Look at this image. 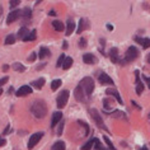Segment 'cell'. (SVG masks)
Returning a JSON list of instances; mask_svg holds the SVG:
<instances>
[{"instance_id": "1", "label": "cell", "mask_w": 150, "mask_h": 150, "mask_svg": "<svg viewBox=\"0 0 150 150\" xmlns=\"http://www.w3.org/2000/svg\"><path fill=\"white\" fill-rule=\"evenodd\" d=\"M31 112L36 118H43L47 115V106L42 99H37L32 103L31 106Z\"/></svg>"}, {"instance_id": "2", "label": "cell", "mask_w": 150, "mask_h": 150, "mask_svg": "<svg viewBox=\"0 0 150 150\" xmlns=\"http://www.w3.org/2000/svg\"><path fill=\"white\" fill-rule=\"evenodd\" d=\"M78 85H79V88L83 91L85 97L89 99V97H91L93 91H94V80H93L91 76H85L84 79H81V81Z\"/></svg>"}, {"instance_id": "3", "label": "cell", "mask_w": 150, "mask_h": 150, "mask_svg": "<svg viewBox=\"0 0 150 150\" xmlns=\"http://www.w3.org/2000/svg\"><path fill=\"white\" fill-rule=\"evenodd\" d=\"M139 56V50L135 46H130L127 48L126 54H125V60H121L120 64H126V62H131L134 60H136Z\"/></svg>"}, {"instance_id": "4", "label": "cell", "mask_w": 150, "mask_h": 150, "mask_svg": "<svg viewBox=\"0 0 150 150\" xmlns=\"http://www.w3.org/2000/svg\"><path fill=\"white\" fill-rule=\"evenodd\" d=\"M89 115H91L92 118L94 120V122L97 123V126L100 127V129H103V130H106V131H108L106 123L103 122V120H102V117H100V115H99L98 111L94 110V108H91V110H89Z\"/></svg>"}, {"instance_id": "5", "label": "cell", "mask_w": 150, "mask_h": 150, "mask_svg": "<svg viewBox=\"0 0 150 150\" xmlns=\"http://www.w3.org/2000/svg\"><path fill=\"white\" fill-rule=\"evenodd\" d=\"M69 96H70L69 91H62V92L57 96V99H56V102H57V107L60 108V110L66 106L67 100H69Z\"/></svg>"}, {"instance_id": "6", "label": "cell", "mask_w": 150, "mask_h": 150, "mask_svg": "<svg viewBox=\"0 0 150 150\" xmlns=\"http://www.w3.org/2000/svg\"><path fill=\"white\" fill-rule=\"evenodd\" d=\"M43 136V132H36V134H33L31 137H29V141H28V149L31 150L33 149L35 146L37 145V142H38L41 139H42Z\"/></svg>"}, {"instance_id": "7", "label": "cell", "mask_w": 150, "mask_h": 150, "mask_svg": "<svg viewBox=\"0 0 150 150\" xmlns=\"http://www.w3.org/2000/svg\"><path fill=\"white\" fill-rule=\"evenodd\" d=\"M22 16V10H12L9 14H8V18H6V23L8 24H12L13 22H16L18 18Z\"/></svg>"}, {"instance_id": "8", "label": "cell", "mask_w": 150, "mask_h": 150, "mask_svg": "<svg viewBox=\"0 0 150 150\" xmlns=\"http://www.w3.org/2000/svg\"><path fill=\"white\" fill-rule=\"evenodd\" d=\"M74 96H75V99L78 100V102H83L85 103L88 100V98L85 97V94L83 93V91L79 88V85H78L76 88H75V91H74Z\"/></svg>"}, {"instance_id": "9", "label": "cell", "mask_w": 150, "mask_h": 150, "mask_svg": "<svg viewBox=\"0 0 150 150\" xmlns=\"http://www.w3.org/2000/svg\"><path fill=\"white\" fill-rule=\"evenodd\" d=\"M98 80L102 85H113L115 84L113 80L111 79V76H108L106 73H100V75L98 76Z\"/></svg>"}, {"instance_id": "10", "label": "cell", "mask_w": 150, "mask_h": 150, "mask_svg": "<svg viewBox=\"0 0 150 150\" xmlns=\"http://www.w3.org/2000/svg\"><path fill=\"white\" fill-rule=\"evenodd\" d=\"M106 94H108V96H111V97H113V98L117 100V102L121 104H123V100H122V98H121V96L118 94V92L116 91V89H113V88H108V89H106Z\"/></svg>"}, {"instance_id": "11", "label": "cell", "mask_w": 150, "mask_h": 150, "mask_svg": "<svg viewBox=\"0 0 150 150\" xmlns=\"http://www.w3.org/2000/svg\"><path fill=\"white\" fill-rule=\"evenodd\" d=\"M32 93V88L29 87V85H23V87H21L17 91V97H25V96H29Z\"/></svg>"}, {"instance_id": "12", "label": "cell", "mask_w": 150, "mask_h": 150, "mask_svg": "<svg viewBox=\"0 0 150 150\" xmlns=\"http://www.w3.org/2000/svg\"><path fill=\"white\" fill-rule=\"evenodd\" d=\"M61 120H62V113H61V112H60V111L55 112V113L52 115V120H51V127H52V129H55L56 125H57Z\"/></svg>"}, {"instance_id": "13", "label": "cell", "mask_w": 150, "mask_h": 150, "mask_svg": "<svg viewBox=\"0 0 150 150\" xmlns=\"http://www.w3.org/2000/svg\"><path fill=\"white\" fill-rule=\"evenodd\" d=\"M108 56H110L111 61L113 62H120V56H118V48L116 47H112L110 52H108Z\"/></svg>"}, {"instance_id": "14", "label": "cell", "mask_w": 150, "mask_h": 150, "mask_svg": "<svg viewBox=\"0 0 150 150\" xmlns=\"http://www.w3.org/2000/svg\"><path fill=\"white\" fill-rule=\"evenodd\" d=\"M83 61L85 64H96L97 62V59H96V56L94 55H92V54H84L83 55Z\"/></svg>"}, {"instance_id": "15", "label": "cell", "mask_w": 150, "mask_h": 150, "mask_svg": "<svg viewBox=\"0 0 150 150\" xmlns=\"http://www.w3.org/2000/svg\"><path fill=\"white\" fill-rule=\"evenodd\" d=\"M28 35H29V31H28L27 27H22L19 31H18V38L22 40V41H24L25 38H27Z\"/></svg>"}, {"instance_id": "16", "label": "cell", "mask_w": 150, "mask_h": 150, "mask_svg": "<svg viewBox=\"0 0 150 150\" xmlns=\"http://www.w3.org/2000/svg\"><path fill=\"white\" fill-rule=\"evenodd\" d=\"M75 29V23L73 19H67V23H66V36H70L71 33L74 32Z\"/></svg>"}, {"instance_id": "17", "label": "cell", "mask_w": 150, "mask_h": 150, "mask_svg": "<svg viewBox=\"0 0 150 150\" xmlns=\"http://www.w3.org/2000/svg\"><path fill=\"white\" fill-rule=\"evenodd\" d=\"M135 41H136L137 43L142 45V47L144 48H149L150 47V38H140V37H136Z\"/></svg>"}, {"instance_id": "18", "label": "cell", "mask_w": 150, "mask_h": 150, "mask_svg": "<svg viewBox=\"0 0 150 150\" xmlns=\"http://www.w3.org/2000/svg\"><path fill=\"white\" fill-rule=\"evenodd\" d=\"M52 27H54L55 31L62 32L64 28H65V25H64V23H62L61 21H54V22H52Z\"/></svg>"}, {"instance_id": "19", "label": "cell", "mask_w": 150, "mask_h": 150, "mask_svg": "<svg viewBox=\"0 0 150 150\" xmlns=\"http://www.w3.org/2000/svg\"><path fill=\"white\" fill-rule=\"evenodd\" d=\"M50 55H51V52H50V50H48L47 47H41V48H40V54H38V57H40V59L48 57Z\"/></svg>"}, {"instance_id": "20", "label": "cell", "mask_w": 150, "mask_h": 150, "mask_svg": "<svg viewBox=\"0 0 150 150\" xmlns=\"http://www.w3.org/2000/svg\"><path fill=\"white\" fill-rule=\"evenodd\" d=\"M31 85H33V87H35L36 89H42V87L45 85V79H43V78H40V79L32 81Z\"/></svg>"}, {"instance_id": "21", "label": "cell", "mask_w": 150, "mask_h": 150, "mask_svg": "<svg viewBox=\"0 0 150 150\" xmlns=\"http://www.w3.org/2000/svg\"><path fill=\"white\" fill-rule=\"evenodd\" d=\"M51 150H65V142L64 141H56L54 145H52Z\"/></svg>"}, {"instance_id": "22", "label": "cell", "mask_w": 150, "mask_h": 150, "mask_svg": "<svg viewBox=\"0 0 150 150\" xmlns=\"http://www.w3.org/2000/svg\"><path fill=\"white\" fill-rule=\"evenodd\" d=\"M73 59L71 57H66L65 59V61H64V64H62V69L64 70H67V69H70L71 67V65H73Z\"/></svg>"}, {"instance_id": "23", "label": "cell", "mask_w": 150, "mask_h": 150, "mask_svg": "<svg viewBox=\"0 0 150 150\" xmlns=\"http://www.w3.org/2000/svg\"><path fill=\"white\" fill-rule=\"evenodd\" d=\"M85 28H88V24H87V21L85 19H80V22H79V27H78V33H80L84 31Z\"/></svg>"}, {"instance_id": "24", "label": "cell", "mask_w": 150, "mask_h": 150, "mask_svg": "<svg viewBox=\"0 0 150 150\" xmlns=\"http://www.w3.org/2000/svg\"><path fill=\"white\" fill-rule=\"evenodd\" d=\"M36 38H37V31L36 29H33V31L29 32V35L27 36V38H25L24 41L25 42H28V41H35Z\"/></svg>"}, {"instance_id": "25", "label": "cell", "mask_w": 150, "mask_h": 150, "mask_svg": "<svg viewBox=\"0 0 150 150\" xmlns=\"http://www.w3.org/2000/svg\"><path fill=\"white\" fill-rule=\"evenodd\" d=\"M13 69L16 71H19V73H23V71L25 70V67H24V65H22L21 62H14L13 64Z\"/></svg>"}, {"instance_id": "26", "label": "cell", "mask_w": 150, "mask_h": 150, "mask_svg": "<svg viewBox=\"0 0 150 150\" xmlns=\"http://www.w3.org/2000/svg\"><path fill=\"white\" fill-rule=\"evenodd\" d=\"M31 16H32V10L29 8H24L23 10H22V17L25 18V19H29Z\"/></svg>"}, {"instance_id": "27", "label": "cell", "mask_w": 150, "mask_h": 150, "mask_svg": "<svg viewBox=\"0 0 150 150\" xmlns=\"http://www.w3.org/2000/svg\"><path fill=\"white\" fill-rule=\"evenodd\" d=\"M94 142H96V139H92V140H89L84 146H81V150H91L93 148V145H94Z\"/></svg>"}, {"instance_id": "28", "label": "cell", "mask_w": 150, "mask_h": 150, "mask_svg": "<svg viewBox=\"0 0 150 150\" xmlns=\"http://www.w3.org/2000/svg\"><path fill=\"white\" fill-rule=\"evenodd\" d=\"M14 42H16V36L14 35H8L5 38V45H14Z\"/></svg>"}, {"instance_id": "29", "label": "cell", "mask_w": 150, "mask_h": 150, "mask_svg": "<svg viewBox=\"0 0 150 150\" xmlns=\"http://www.w3.org/2000/svg\"><path fill=\"white\" fill-rule=\"evenodd\" d=\"M61 84H62L61 80H60V79H56V80H54V81L51 83V89H52V91H57Z\"/></svg>"}, {"instance_id": "30", "label": "cell", "mask_w": 150, "mask_h": 150, "mask_svg": "<svg viewBox=\"0 0 150 150\" xmlns=\"http://www.w3.org/2000/svg\"><path fill=\"white\" fill-rule=\"evenodd\" d=\"M65 59H66V56L65 55H60V57H59V60H57V62H56V67H60V66H62V64H64V61H65Z\"/></svg>"}, {"instance_id": "31", "label": "cell", "mask_w": 150, "mask_h": 150, "mask_svg": "<svg viewBox=\"0 0 150 150\" xmlns=\"http://www.w3.org/2000/svg\"><path fill=\"white\" fill-rule=\"evenodd\" d=\"M103 106H104V110H108V108H111V111H112V102H110V99H108V98H104L103 99Z\"/></svg>"}, {"instance_id": "32", "label": "cell", "mask_w": 150, "mask_h": 150, "mask_svg": "<svg viewBox=\"0 0 150 150\" xmlns=\"http://www.w3.org/2000/svg\"><path fill=\"white\" fill-rule=\"evenodd\" d=\"M142 91H144V84H142L141 81H140V83L136 84V94L140 96L141 93H142Z\"/></svg>"}, {"instance_id": "33", "label": "cell", "mask_w": 150, "mask_h": 150, "mask_svg": "<svg viewBox=\"0 0 150 150\" xmlns=\"http://www.w3.org/2000/svg\"><path fill=\"white\" fill-rule=\"evenodd\" d=\"M110 115L112 116V117H125V113H122V112H120V111H113L112 113L110 112Z\"/></svg>"}, {"instance_id": "34", "label": "cell", "mask_w": 150, "mask_h": 150, "mask_svg": "<svg viewBox=\"0 0 150 150\" xmlns=\"http://www.w3.org/2000/svg\"><path fill=\"white\" fill-rule=\"evenodd\" d=\"M103 140L106 141V144L108 145V148H110L111 150H116V149H115V146H113V144H112L111 140H110V139H108L107 136H103Z\"/></svg>"}, {"instance_id": "35", "label": "cell", "mask_w": 150, "mask_h": 150, "mask_svg": "<svg viewBox=\"0 0 150 150\" xmlns=\"http://www.w3.org/2000/svg\"><path fill=\"white\" fill-rule=\"evenodd\" d=\"M79 47L80 48H85V47H87V40H85L84 37H81V38L79 40Z\"/></svg>"}, {"instance_id": "36", "label": "cell", "mask_w": 150, "mask_h": 150, "mask_svg": "<svg viewBox=\"0 0 150 150\" xmlns=\"http://www.w3.org/2000/svg\"><path fill=\"white\" fill-rule=\"evenodd\" d=\"M94 145H96V150H104V149H103V146H102V144H100V141L98 140V139H96Z\"/></svg>"}, {"instance_id": "37", "label": "cell", "mask_w": 150, "mask_h": 150, "mask_svg": "<svg viewBox=\"0 0 150 150\" xmlns=\"http://www.w3.org/2000/svg\"><path fill=\"white\" fill-rule=\"evenodd\" d=\"M18 4H21V1H19V0H10V1H9L10 8H14V6H17Z\"/></svg>"}, {"instance_id": "38", "label": "cell", "mask_w": 150, "mask_h": 150, "mask_svg": "<svg viewBox=\"0 0 150 150\" xmlns=\"http://www.w3.org/2000/svg\"><path fill=\"white\" fill-rule=\"evenodd\" d=\"M8 80H9L8 76H4V78H1V79H0V89H1V87H3L4 84L8 83Z\"/></svg>"}, {"instance_id": "39", "label": "cell", "mask_w": 150, "mask_h": 150, "mask_svg": "<svg viewBox=\"0 0 150 150\" xmlns=\"http://www.w3.org/2000/svg\"><path fill=\"white\" fill-rule=\"evenodd\" d=\"M37 59V54H36V52H32V54H31V56H29V57H28V61H35V60Z\"/></svg>"}, {"instance_id": "40", "label": "cell", "mask_w": 150, "mask_h": 150, "mask_svg": "<svg viewBox=\"0 0 150 150\" xmlns=\"http://www.w3.org/2000/svg\"><path fill=\"white\" fill-rule=\"evenodd\" d=\"M64 125H65V123H64V121H61V122H60V126H59V130H57V135H61V134H62Z\"/></svg>"}, {"instance_id": "41", "label": "cell", "mask_w": 150, "mask_h": 150, "mask_svg": "<svg viewBox=\"0 0 150 150\" xmlns=\"http://www.w3.org/2000/svg\"><path fill=\"white\" fill-rule=\"evenodd\" d=\"M5 142H6V141H5V139H4V137H0V146H4V145H5Z\"/></svg>"}, {"instance_id": "42", "label": "cell", "mask_w": 150, "mask_h": 150, "mask_svg": "<svg viewBox=\"0 0 150 150\" xmlns=\"http://www.w3.org/2000/svg\"><path fill=\"white\" fill-rule=\"evenodd\" d=\"M144 79H145L146 84H148V87H149V89H150V78H148V76H144Z\"/></svg>"}, {"instance_id": "43", "label": "cell", "mask_w": 150, "mask_h": 150, "mask_svg": "<svg viewBox=\"0 0 150 150\" xmlns=\"http://www.w3.org/2000/svg\"><path fill=\"white\" fill-rule=\"evenodd\" d=\"M9 131H10V126L8 125V126H6V129L4 130V132H3V135H6V134H8V132H9Z\"/></svg>"}, {"instance_id": "44", "label": "cell", "mask_w": 150, "mask_h": 150, "mask_svg": "<svg viewBox=\"0 0 150 150\" xmlns=\"http://www.w3.org/2000/svg\"><path fill=\"white\" fill-rule=\"evenodd\" d=\"M62 48H64V50H66V48H67V42H66V41H64V43H62Z\"/></svg>"}, {"instance_id": "45", "label": "cell", "mask_w": 150, "mask_h": 150, "mask_svg": "<svg viewBox=\"0 0 150 150\" xmlns=\"http://www.w3.org/2000/svg\"><path fill=\"white\" fill-rule=\"evenodd\" d=\"M8 69H9V66H8V65H4V66H3V71H6Z\"/></svg>"}, {"instance_id": "46", "label": "cell", "mask_w": 150, "mask_h": 150, "mask_svg": "<svg viewBox=\"0 0 150 150\" xmlns=\"http://www.w3.org/2000/svg\"><path fill=\"white\" fill-rule=\"evenodd\" d=\"M146 61L150 64V54H148V56H146Z\"/></svg>"}, {"instance_id": "47", "label": "cell", "mask_w": 150, "mask_h": 150, "mask_svg": "<svg viewBox=\"0 0 150 150\" xmlns=\"http://www.w3.org/2000/svg\"><path fill=\"white\" fill-rule=\"evenodd\" d=\"M50 16H56V12H55V10H51V12H50Z\"/></svg>"}, {"instance_id": "48", "label": "cell", "mask_w": 150, "mask_h": 150, "mask_svg": "<svg viewBox=\"0 0 150 150\" xmlns=\"http://www.w3.org/2000/svg\"><path fill=\"white\" fill-rule=\"evenodd\" d=\"M141 150H148V148H146V146H142Z\"/></svg>"}, {"instance_id": "49", "label": "cell", "mask_w": 150, "mask_h": 150, "mask_svg": "<svg viewBox=\"0 0 150 150\" xmlns=\"http://www.w3.org/2000/svg\"><path fill=\"white\" fill-rule=\"evenodd\" d=\"M3 94V89H0V96H1Z\"/></svg>"}, {"instance_id": "50", "label": "cell", "mask_w": 150, "mask_h": 150, "mask_svg": "<svg viewBox=\"0 0 150 150\" xmlns=\"http://www.w3.org/2000/svg\"><path fill=\"white\" fill-rule=\"evenodd\" d=\"M149 120H150V113H149Z\"/></svg>"}]
</instances>
